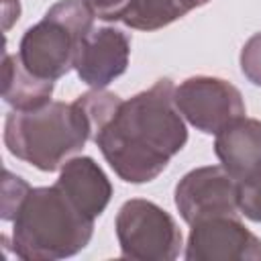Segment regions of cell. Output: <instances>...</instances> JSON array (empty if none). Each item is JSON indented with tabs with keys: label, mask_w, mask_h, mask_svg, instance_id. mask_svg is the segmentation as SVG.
Here are the masks:
<instances>
[{
	"label": "cell",
	"mask_w": 261,
	"mask_h": 261,
	"mask_svg": "<svg viewBox=\"0 0 261 261\" xmlns=\"http://www.w3.org/2000/svg\"><path fill=\"white\" fill-rule=\"evenodd\" d=\"M171 80L120 100L96 130L94 143L114 173L128 184L153 181L188 141V128L173 98Z\"/></svg>",
	"instance_id": "1"
},
{
	"label": "cell",
	"mask_w": 261,
	"mask_h": 261,
	"mask_svg": "<svg viewBox=\"0 0 261 261\" xmlns=\"http://www.w3.org/2000/svg\"><path fill=\"white\" fill-rule=\"evenodd\" d=\"M12 251L27 261H57L86 249L94 218L86 216L55 184L29 188L14 210Z\"/></svg>",
	"instance_id": "2"
},
{
	"label": "cell",
	"mask_w": 261,
	"mask_h": 261,
	"mask_svg": "<svg viewBox=\"0 0 261 261\" xmlns=\"http://www.w3.org/2000/svg\"><path fill=\"white\" fill-rule=\"evenodd\" d=\"M94 137L82 102H47L35 110H12L4 120V145L41 171L61 169Z\"/></svg>",
	"instance_id": "3"
},
{
	"label": "cell",
	"mask_w": 261,
	"mask_h": 261,
	"mask_svg": "<svg viewBox=\"0 0 261 261\" xmlns=\"http://www.w3.org/2000/svg\"><path fill=\"white\" fill-rule=\"evenodd\" d=\"M94 14L82 0H59L29 27L18 43L22 65L43 80L63 77L75 63L84 39L94 31Z\"/></svg>",
	"instance_id": "4"
},
{
	"label": "cell",
	"mask_w": 261,
	"mask_h": 261,
	"mask_svg": "<svg viewBox=\"0 0 261 261\" xmlns=\"http://www.w3.org/2000/svg\"><path fill=\"white\" fill-rule=\"evenodd\" d=\"M120 257L133 261H171L181 249V230L161 206L133 198L116 214Z\"/></svg>",
	"instance_id": "5"
},
{
	"label": "cell",
	"mask_w": 261,
	"mask_h": 261,
	"mask_svg": "<svg viewBox=\"0 0 261 261\" xmlns=\"http://www.w3.org/2000/svg\"><path fill=\"white\" fill-rule=\"evenodd\" d=\"M173 98L181 116L206 135H216L232 120L245 116L241 92L220 77H188L175 88Z\"/></svg>",
	"instance_id": "6"
},
{
	"label": "cell",
	"mask_w": 261,
	"mask_h": 261,
	"mask_svg": "<svg viewBox=\"0 0 261 261\" xmlns=\"http://www.w3.org/2000/svg\"><path fill=\"white\" fill-rule=\"evenodd\" d=\"M175 206L192 226L214 216H239L237 179L222 165H206L188 171L175 186Z\"/></svg>",
	"instance_id": "7"
},
{
	"label": "cell",
	"mask_w": 261,
	"mask_h": 261,
	"mask_svg": "<svg viewBox=\"0 0 261 261\" xmlns=\"http://www.w3.org/2000/svg\"><path fill=\"white\" fill-rule=\"evenodd\" d=\"M188 261H257L261 241L239 216H214L192 224L186 243Z\"/></svg>",
	"instance_id": "8"
},
{
	"label": "cell",
	"mask_w": 261,
	"mask_h": 261,
	"mask_svg": "<svg viewBox=\"0 0 261 261\" xmlns=\"http://www.w3.org/2000/svg\"><path fill=\"white\" fill-rule=\"evenodd\" d=\"M130 55V39L126 33L102 27L94 29L77 49L73 69L90 88H106L126 71Z\"/></svg>",
	"instance_id": "9"
},
{
	"label": "cell",
	"mask_w": 261,
	"mask_h": 261,
	"mask_svg": "<svg viewBox=\"0 0 261 261\" xmlns=\"http://www.w3.org/2000/svg\"><path fill=\"white\" fill-rule=\"evenodd\" d=\"M55 186L94 220L106 210L112 198L110 179L92 157H71L61 167Z\"/></svg>",
	"instance_id": "10"
},
{
	"label": "cell",
	"mask_w": 261,
	"mask_h": 261,
	"mask_svg": "<svg viewBox=\"0 0 261 261\" xmlns=\"http://www.w3.org/2000/svg\"><path fill=\"white\" fill-rule=\"evenodd\" d=\"M214 153L220 165L239 181L261 163V120L241 116L216 133Z\"/></svg>",
	"instance_id": "11"
},
{
	"label": "cell",
	"mask_w": 261,
	"mask_h": 261,
	"mask_svg": "<svg viewBox=\"0 0 261 261\" xmlns=\"http://www.w3.org/2000/svg\"><path fill=\"white\" fill-rule=\"evenodd\" d=\"M53 80H43L31 73L18 55H10L4 51L2 63V98L14 110H35L51 102Z\"/></svg>",
	"instance_id": "12"
},
{
	"label": "cell",
	"mask_w": 261,
	"mask_h": 261,
	"mask_svg": "<svg viewBox=\"0 0 261 261\" xmlns=\"http://www.w3.org/2000/svg\"><path fill=\"white\" fill-rule=\"evenodd\" d=\"M208 2L210 0H135L120 22L137 31H157Z\"/></svg>",
	"instance_id": "13"
},
{
	"label": "cell",
	"mask_w": 261,
	"mask_h": 261,
	"mask_svg": "<svg viewBox=\"0 0 261 261\" xmlns=\"http://www.w3.org/2000/svg\"><path fill=\"white\" fill-rule=\"evenodd\" d=\"M239 210L253 222H261V163L237 181Z\"/></svg>",
	"instance_id": "14"
},
{
	"label": "cell",
	"mask_w": 261,
	"mask_h": 261,
	"mask_svg": "<svg viewBox=\"0 0 261 261\" xmlns=\"http://www.w3.org/2000/svg\"><path fill=\"white\" fill-rule=\"evenodd\" d=\"M241 71L253 84L261 88V33H255L247 39L241 49Z\"/></svg>",
	"instance_id": "15"
},
{
	"label": "cell",
	"mask_w": 261,
	"mask_h": 261,
	"mask_svg": "<svg viewBox=\"0 0 261 261\" xmlns=\"http://www.w3.org/2000/svg\"><path fill=\"white\" fill-rule=\"evenodd\" d=\"M29 188L31 186L22 177L10 173L8 169L4 171V184H2V220H12L14 218V210H16L18 202L22 200V196H24V192Z\"/></svg>",
	"instance_id": "16"
},
{
	"label": "cell",
	"mask_w": 261,
	"mask_h": 261,
	"mask_svg": "<svg viewBox=\"0 0 261 261\" xmlns=\"http://www.w3.org/2000/svg\"><path fill=\"white\" fill-rule=\"evenodd\" d=\"M100 20H122L135 0H82Z\"/></svg>",
	"instance_id": "17"
},
{
	"label": "cell",
	"mask_w": 261,
	"mask_h": 261,
	"mask_svg": "<svg viewBox=\"0 0 261 261\" xmlns=\"http://www.w3.org/2000/svg\"><path fill=\"white\" fill-rule=\"evenodd\" d=\"M20 16L18 0H2V29L8 31Z\"/></svg>",
	"instance_id": "18"
}]
</instances>
